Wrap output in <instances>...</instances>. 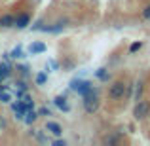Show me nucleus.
Instances as JSON below:
<instances>
[{
	"label": "nucleus",
	"instance_id": "obj_1",
	"mask_svg": "<svg viewBox=\"0 0 150 146\" xmlns=\"http://www.w3.org/2000/svg\"><path fill=\"white\" fill-rule=\"evenodd\" d=\"M84 108L88 114H95L99 110V95H97V91L91 89L88 95H84Z\"/></svg>",
	"mask_w": 150,
	"mask_h": 146
},
{
	"label": "nucleus",
	"instance_id": "obj_2",
	"mask_svg": "<svg viewBox=\"0 0 150 146\" xmlns=\"http://www.w3.org/2000/svg\"><path fill=\"white\" fill-rule=\"evenodd\" d=\"M70 89L84 97V95H88V93L93 89V85H91V82H88V80H72L70 82Z\"/></svg>",
	"mask_w": 150,
	"mask_h": 146
},
{
	"label": "nucleus",
	"instance_id": "obj_3",
	"mask_svg": "<svg viewBox=\"0 0 150 146\" xmlns=\"http://www.w3.org/2000/svg\"><path fill=\"white\" fill-rule=\"evenodd\" d=\"M125 87H127V85H125L122 80L114 82V84L110 85V89H108V97L112 99V101H118V99L125 97Z\"/></svg>",
	"mask_w": 150,
	"mask_h": 146
},
{
	"label": "nucleus",
	"instance_id": "obj_4",
	"mask_svg": "<svg viewBox=\"0 0 150 146\" xmlns=\"http://www.w3.org/2000/svg\"><path fill=\"white\" fill-rule=\"evenodd\" d=\"M148 112H150V102L148 101H139L135 104V108H133L135 120H144V118L148 116Z\"/></svg>",
	"mask_w": 150,
	"mask_h": 146
},
{
	"label": "nucleus",
	"instance_id": "obj_5",
	"mask_svg": "<svg viewBox=\"0 0 150 146\" xmlns=\"http://www.w3.org/2000/svg\"><path fill=\"white\" fill-rule=\"evenodd\" d=\"M46 49L48 48H46L44 42H33V44L29 46V53L30 55H40V53H44Z\"/></svg>",
	"mask_w": 150,
	"mask_h": 146
},
{
	"label": "nucleus",
	"instance_id": "obj_6",
	"mask_svg": "<svg viewBox=\"0 0 150 146\" xmlns=\"http://www.w3.org/2000/svg\"><path fill=\"white\" fill-rule=\"evenodd\" d=\"M29 23H30V17L27 13H21L13 21V27H17V29H27V27H29Z\"/></svg>",
	"mask_w": 150,
	"mask_h": 146
},
{
	"label": "nucleus",
	"instance_id": "obj_7",
	"mask_svg": "<svg viewBox=\"0 0 150 146\" xmlns=\"http://www.w3.org/2000/svg\"><path fill=\"white\" fill-rule=\"evenodd\" d=\"M65 27H67V21H57L53 27H42V30L44 32H61Z\"/></svg>",
	"mask_w": 150,
	"mask_h": 146
},
{
	"label": "nucleus",
	"instance_id": "obj_8",
	"mask_svg": "<svg viewBox=\"0 0 150 146\" xmlns=\"http://www.w3.org/2000/svg\"><path fill=\"white\" fill-rule=\"evenodd\" d=\"M46 129H48L51 135H55V137H59L63 133V127L59 123H55V121H48V123H46Z\"/></svg>",
	"mask_w": 150,
	"mask_h": 146
},
{
	"label": "nucleus",
	"instance_id": "obj_9",
	"mask_svg": "<svg viewBox=\"0 0 150 146\" xmlns=\"http://www.w3.org/2000/svg\"><path fill=\"white\" fill-rule=\"evenodd\" d=\"M53 102H55V106H57V108H61V110H63V112H69V110H70V106L67 104V99L63 97V95L55 97V99H53Z\"/></svg>",
	"mask_w": 150,
	"mask_h": 146
},
{
	"label": "nucleus",
	"instance_id": "obj_10",
	"mask_svg": "<svg viewBox=\"0 0 150 146\" xmlns=\"http://www.w3.org/2000/svg\"><path fill=\"white\" fill-rule=\"evenodd\" d=\"M38 120V112H34V108H30V110H27L25 112V118H23V121H25V123H34V121Z\"/></svg>",
	"mask_w": 150,
	"mask_h": 146
},
{
	"label": "nucleus",
	"instance_id": "obj_11",
	"mask_svg": "<svg viewBox=\"0 0 150 146\" xmlns=\"http://www.w3.org/2000/svg\"><path fill=\"white\" fill-rule=\"evenodd\" d=\"M13 21L15 19L11 17V15H2V17H0V27H2V29H10V27H13Z\"/></svg>",
	"mask_w": 150,
	"mask_h": 146
},
{
	"label": "nucleus",
	"instance_id": "obj_12",
	"mask_svg": "<svg viewBox=\"0 0 150 146\" xmlns=\"http://www.w3.org/2000/svg\"><path fill=\"white\" fill-rule=\"evenodd\" d=\"M10 74H11V68H10V66H8V65H0V82L6 80Z\"/></svg>",
	"mask_w": 150,
	"mask_h": 146
},
{
	"label": "nucleus",
	"instance_id": "obj_13",
	"mask_svg": "<svg viewBox=\"0 0 150 146\" xmlns=\"http://www.w3.org/2000/svg\"><path fill=\"white\" fill-rule=\"evenodd\" d=\"M95 76L97 78H99V80H103V82H106V80H108V72H106V68H99V70H97V72H95Z\"/></svg>",
	"mask_w": 150,
	"mask_h": 146
},
{
	"label": "nucleus",
	"instance_id": "obj_14",
	"mask_svg": "<svg viewBox=\"0 0 150 146\" xmlns=\"http://www.w3.org/2000/svg\"><path fill=\"white\" fill-rule=\"evenodd\" d=\"M46 80H48V74H46V72L36 74V84H38V85H44V84H46Z\"/></svg>",
	"mask_w": 150,
	"mask_h": 146
},
{
	"label": "nucleus",
	"instance_id": "obj_15",
	"mask_svg": "<svg viewBox=\"0 0 150 146\" xmlns=\"http://www.w3.org/2000/svg\"><path fill=\"white\" fill-rule=\"evenodd\" d=\"M0 101L2 102H10L11 101V95L8 93V89H2V91H0Z\"/></svg>",
	"mask_w": 150,
	"mask_h": 146
},
{
	"label": "nucleus",
	"instance_id": "obj_16",
	"mask_svg": "<svg viewBox=\"0 0 150 146\" xmlns=\"http://www.w3.org/2000/svg\"><path fill=\"white\" fill-rule=\"evenodd\" d=\"M11 57H13V59H19V57H23V49H21V46H17V48H15L13 51H11Z\"/></svg>",
	"mask_w": 150,
	"mask_h": 146
},
{
	"label": "nucleus",
	"instance_id": "obj_17",
	"mask_svg": "<svg viewBox=\"0 0 150 146\" xmlns=\"http://www.w3.org/2000/svg\"><path fill=\"white\" fill-rule=\"evenodd\" d=\"M141 48H143V44H141V42H135V44L129 46V53H137V51H139Z\"/></svg>",
	"mask_w": 150,
	"mask_h": 146
},
{
	"label": "nucleus",
	"instance_id": "obj_18",
	"mask_svg": "<svg viewBox=\"0 0 150 146\" xmlns=\"http://www.w3.org/2000/svg\"><path fill=\"white\" fill-rule=\"evenodd\" d=\"M38 116H51V110L44 106V108H40V110H38Z\"/></svg>",
	"mask_w": 150,
	"mask_h": 146
},
{
	"label": "nucleus",
	"instance_id": "obj_19",
	"mask_svg": "<svg viewBox=\"0 0 150 146\" xmlns=\"http://www.w3.org/2000/svg\"><path fill=\"white\" fill-rule=\"evenodd\" d=\"M143 17H144V19H150V6H146V8L143 10Z\"/></svg>",
	"mask_w": 150,
	"mask_h": 146
},
{
	"label": "nucleus",
	"instance_id": "obj_20",
	"mask_svg": "<svg viewBox=\"0 0 150 146\" xmlns=\"http://www.w3.org/2000/svg\"><path fill=\"white\" fill-rule=\"evenodd\" d=\"M15 85H17L19 89H27V87H29V85H25V82H17V84H15Z\"/></svg>",
	"mask_w": 150,
	"mask_h": 146
},
{
	"label": "nucleus",
	"instance_id": "obj_21",
	"mask_svg": "<svg viewBox=\"0 0 150 146\" xmlns=\"http://www.w3.org/2000/svg\"><path fill=\"white\" fill-rule=\"evenodd\" d=\"M106 142H110V144L118 142V137H108V139H106Z\"/></svg>",
	"mask_w": 150,
	"mask_h": 146
},
{
	"label": "nucleus",
	"instance_id": "obj_22",
	"mask_svg": "<svg viewBox=\"0 0 150 146\" xmlns=\"http://www.w3.org/2000/svg\"><path fill=\"white\" fill-rule=\"evenodd\" d=\"M53 144H55V146H65L67 142H65V140H53Z\"/></svg>",
	"mask_w": 150,
	"mask_h": 146
},
{
	"label": "nucleus",
	"instance_id": "obj_23",
	"mask_svg": "<svg viewBox=\"0 0 150 146\" xmlns=\"http://www.w3.org/2000/svg\"><path fill=\"white\" fill-rule=\"evenodd\" d=\"M141 91H143V85L139 84V87H137V97H141Z\"/></svg>",
	"mask_w": 150,
	"mask_h": 146
},
{
	"label": "nucleus",
	"instance_id": "obj_24",
	"mask_svg": "<svg viewBox=\"0 0 150 146\" xmlns=\"http://www.w3.org/2000/svg\"><path fill=\"white\" fill-rule=\"evenodd\" d=\"M4 125H6V121L2 120V116H0V127H4Z\"/></svg>",
	"mask_w": 150,
	"mask_h": 146
},
{
	"label": "nucleus",
	"instance_id": "obj_25",
	"mask_svg": "<svg viewBox=\"0 0 150 146\" xmlns=\"http://www.w3.org/2000/svg\"><path fill=\"white\" fill-rule=\"evenodd\" d=\"M2 89H8V87H6V85H2V84H0V91H2Z\"/></svg>",
	"mask_w": 150,
	"mask_h": 146
}]
</instances>
